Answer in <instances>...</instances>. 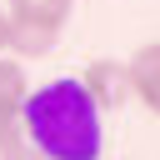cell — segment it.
Returning <instances> with one entry per match:
<instances>
[{
  "mask_svg": "<svg viewBox=\"0 0 160 160\" xmlns=\"http://www.w3.org/2000/svg\"><path fill=\"white\" fill-rule=\"evenodd\" d=\"M20 130L45 150V160H100L105 155V110L85 95L80 80H50L25 90Z\"/></svg>",
  "mask_w": 160,
  "mask_h": 160,
  "instance_id": "cell-1",
  "label": "cell"
},
{
  "mask_svg": "<svg viewBox=\"0 0 160 160\" xmlns=\"http://www.w3.org/2000/svg\"><path fill=\"white\" fill-rule=\"evenodd\" d=\"M20 100H25V60L0 55V145L20 130Z\"/></svg>",
  "mask_w": 160,
  "mask_h": 160,
  "instance_id": "cell-5",
  "label": "cell"
},
{
  "mask_svg": "<svg viewBox=\"0 0 160 160\" xmlns=\"http://www.w3.org/2000/svg\"><path fill=\"white\" fill-rule=\"evenodd\" d=\"M75 0H5V25L10 40L5 50H15L20 60H40L60 45V30L70 25Z\"/></svg>",
  "mask_w": 160,
  "mask_h": 160,
  "instance_id": "cell-2",
  "label": "cell"
},
{
  "mask_svg": "<svg viewBox=\"0 0 160 160\" xmlns=\"http://www.w3.org/2000/svg\"><path fill=\"white\" fill-rule=\"evenodd\" d=\"M80 85H85V95L100 105V110H115V105H125L130 100V90H125V60H90L85 65V75H80Z\"/></svg>",
  "mask_w": 160,
  "mask_h": 160,
  "instance_id": "cell-4",
  "label": "cell"
},
{
  "mask_svg": "<svg viewBox=\"0 0 160 160\" xmlns=\"http://www.w3.org/2000/svg\"><path fill=\"white\" fill-rule=\"evenodd\" d=\"M5 40H10V25H5V10H0V55H5Z\"/></svg>",
  "mask_w": 160,
  "mask_h": 160,
  "instance_id": "cell-7",
  "label": "cell"
},
{
  "mask_svg": "<svg viewBox=\"0 0 160 160\" xmlns=\"http://www.w3.org/2000/svg\"><path fill=\"white\" fill-rule=\"evenodd\" d=\"M0 160H45V150H40V145H35L25 130H15V135L0 145Z\"/></svg>",
  "mask_w": 160,
  "mask_h": 160,
  "instance_id": "cell-6",
  "label": "cell"
},
{
  "mask_svg": "<svg viewBox=\"0 0 160 160\" xmlns=\"http://www.w3.org/2000/svg\"><path fill=\"white\" fill-rule=\"evenodd\" d=\"M125 90H130V100H140V110L150 120L160 115V40H145L125 60Z\"/></svg>",
  "mask_w": 160,
  "mask_h": 160,
  "instance_id": "cell-3",
  "label": "cell"
}]
</instances>
